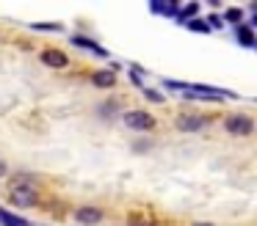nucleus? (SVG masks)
Segmentation results:
<instances>
[{"label":"nucleus","mask_w":257,"mask_h":226,"mask_svg":"<svg viewBox=\"0 0 257 226\" xmlns=\"http://www.w3.org/2000/svg\"><path fill=\"white\" fill-rule=\"evenodd\" d=\"M69 44H75L78 50H86V53L97 55V58H108V50L102 47V44H97L94 39H89V36H80V33H72V36H69Z\"/></svg>","instance_id":"4"},{"label":"nucleus","mask_w":257,"mask_h":226,"mask_svg":"<svg viewBox=\"0 0 257 226\" xmlns=\"http://www.w3.org/2000/svg\"><path fill=\"white\" fill-rule=\"evenodd\" d=\"M185 28H188V31H196V33H210V28H207V22H205V20H199V17H194V20H188V22H185Z\"/></svg>","instance_id":"15"},{"label":"nucleus","mask_w":257,"mask_h":226,"mask_svg":"<svg viewBox=\"0 0 257 226\" xmlns=\"http://www.w3.org/2000/svg\"><path fill=\"white\" fill-rule=\"evenodd\" d=\"M221 22H229V25H235V28L243 25V9H235V6H232V9H227V11H224V17H221Z\"/></svg>","instance_id":"13"},{"label":"nucleus","mask_w":257,"mask_h":226,"mask_svg":"<svg viewBox=\"0 0 257 226\" xmlns=\"http://www.w3.org/2000/svg\"><path fill=\"white\" fill-rule=\"evenodd\" d=\"M42 64L45 66H50V69H64V66H69V58H67V53H61V50H42Z\"/></svg>","instance_id":"6"},{"label":"nucleus","mask_w":257,"mask_h":226,"mask_svg":"<svg viewBox=\"0 0 257 226\" xmlns=\"http://www.w3.org/2000/svg\"><path fill=\"white\" fill-rule=\"evenodd\" d=\"M144 149H150V141H139V143H136V146H133V152H144Z\"/></svg>","instance_id":"19"},{"label":"nucleus","mask_w":257,"mask_h":226,"mask_svg":"<svg viewBox=\"0 0 257 226\" xmlns=\"http://www.w3.org/2000/svg\"><path fill=\"white\" fill-rule=\"evenodd\" d=\"M0 226H31V220H25V218H20V215H14V212L0 207Z\"/></svg>","instance_id":"11"},{"label":"nucleus","mask_w":257,"mask_h":226,"mask_svg":"<svg viewBox=\"0 0 257 226\" xmlns=\"http://www.w3.org/2000/svg\"><path fill=\"white\" fill-rule=\"evenodd\" d=\"M191 226H213V223H205V220H199V223H191Z\"/></svg>","instance_id":"21"},{"label":"nucleus","mask_w":257,"mask_h":226,"mask_svg":"<svg viewBox=\"0 0 257 226\" xmlns=\"http://www.w3.org/2000/svg\"><path fill=\"white\" fill-rule=\"evenodd\" d=\"M102 218H105V215H102V209H97V207H80V209H75V220H80L83 226H97Z\"/></svg>","instance_id":"7"},{"label":"nucleus","mask_w":257,"mask_h":226,"mask_svg":"<svg viewBox=\"0 0 257 226\" xmlns=\"http://www.w3.org/2000/svg\"><path fill=\"white\" fill-rule=\"evenodd\" d=\"M34 31H47V33H61L64 31V25L61 22H34Z\"/></svg>","instance_id":"14"},{"label":"nucleus","mask_w":257,"mask_h":226,"mask_svg":"<svg viewBox=\"0 0 257 226\" xmlns=\"http://www.w3.org/2000/svg\"><path fill=\"white\" fill-rule=\"evenodd\" d=\"M91 83H94L97 88H111V86H116V75H113L111 69H100V72L91 75Z\"/></svg>","instance_id":"9"},{"label":"nucleus","mask_w":257,"mask_h":226,"mask_svg":"<svg viewBox=\"0 0 257 226\" xmlns=\"http://www.w3.org/2000/svg\"><path fill=\"white\" fill-rule=\"evenodd\" d=\"M207 127V119L205 116H194V113H185L177 119V130L180 132H199Z\"/></svg>","instance_id":"5"},{"label":"nucleus","mask_w":257,"mask_h":226,"mask_svg":"<svg viewBox=\"0 0 257 226\" xmlns=\"http://www.w3.org/2000/svg\"><path fill=\"white\" fill-rule=\"evenodd\" d=\"M196 14H199V3H188V6H183V9L177 11V17H174V20H177L180 25H185V22L194 20Z\"/></svg>","instance_id":"12"},{"label":"nucleus","mask_w":257,"mask_h":226,"mask_svg":"<svg viewBox=\"0 0 257 226\" xmlns=\"http://www.w3.org/2000/svg\"><path fill=\"white\" fill-rule=\"evenodd\" d=\"M224 130H227L229 135H251V132H254V121L243 113H235L224 121Z\"/></svg>","instance_id":"3"},{"label":"nucleus","mask_w":257,"mask_h":226,"mask_svg":"<svg viewBox=\"0 0 257 226\" xmlns=\"http://www.w3.org/2000/svg\"><path fill=\"white\" fill-rule=\"evenodd\" d=\"M116 108H119V102H116V99H111V102L100 105V116H105V119H111V116L116 113Z\"/></svg>","instance_id":"17"},{"label":"nucleus","mask_w":257,"mask_h":226,"mask_svg":"<svg viewBox=\"0 0 257 226\" xmlns=\"http://www.w3.org/2000/svg\"><path fill=\"white\" fill-rule=\"evenodd\" d=\"M163 88H174V91H185L188 83H177V80H163Z\"/></svg>","instance_id":"18"},{"label":"nucleus","mask_w":257,"mask_h":226,"mask_svg":"<svg viewBox=\"0 0 257 226\" xmlns=\"http://www.w3.org/2000/svg\"><path fill=\"white\" fill-rule=\"evenodd\" d=\"M3 176H6V163L0 160V179H3Z\"/></svg>","instance_id":"20"},{"label":"nucleus","mask_w":257,"mask_h":226,"mask_svg":"<svg viewBox=\"0 0 257 226\" xmlns=\"http://www.w3.org/2000/svg\"><path fill=\"white\" fill-rule=\"evenodd\" d=\"M235 39H238V42L243 44V47H249V50H251V47H257V36H254V31H251V28L246 25V22L235 28Z\"/></svg>","instance_id":"8"},{"label":"nucleus","mask_w":257,"mask_h":226,"mask_svg":"<svg viewBox=\"0 0 257 226\" xmlns=\"http://www.w3.org/2000/svg\"><path fill=\"white\" fill-rule=\"evenodd\" d=\"M122 121L130 130H139V132H147V130L155 127V119H152L147 110H127V113H122Z\"/></svg>","instance_id":"1"},{"label":"nucleus","mask_w":257,"mask_h":226,"mask_svg":"<svg viewBox=\"0 0 257 226\" xmlns=\"http://www.w3.org/2000/svg\"><path fill=\"white\" fill-rule=\"evenodd\" d=\"M150 9H152V14H163V17H177V11H180V3H161V0H155V3H150Z\"/></svg>","instance_id":"10"},{"label":"nucleus","mask_w":257,"mask_h":226,"mask_svg":"<svg viewBox=\"0 0 257 226\" xmlns=\"http://www.w3.org/2000/svg\"><path fill=\"white\" fill-rule=\"evenodd\" d=\"M9 201L14 204V207H20V209H28V207H36V190L31 185H14L12 187V193H9Z\"/></svg>","instance_id":"2"},{"label":"nucleus","mask_w":257,"mask_h":226,"mask_svg":"<svg viewBox=\"0 0 257 226\" xmlns=\"http://www.w3.org/2000/svg\"><path fill=\"white\" fill-rule=\"evenodd\" d=\"M141 94H144V97L150 99V102H155V105H161V102H163V94H161V91H155V88H147V86H144V88H141Z\"/></svg>","instance_id":"16"}]
</instances>
